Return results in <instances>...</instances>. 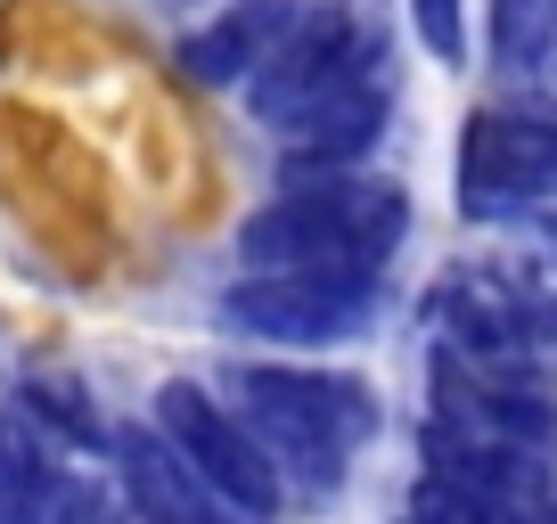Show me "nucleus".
<instances>
[{
  "instance_id": "14",
  "label": "nucleus",
  "mask_w": 557,
  "mask_h": 524,
  "mask_svg": "<svg viewBox=\"0 0 557 524\" xmlns=\"http://www.w3.org/2000/svg\"><path fill=\"white\" fill-rule=\"evenodd\" d=\"M541 246H549V254H557V213H549V222H541Z\"/></svg>"
},
{
  "instance_id": "12",
  "label": "nucleus",
  "mask_w": 557,
  "mask_h": 524,
  "mask_svg": "<svg viewBox=\"0 0 557 524\" xmlns=\"http://www.w3.org/2000/svg\"><path fill=\"white\" fill-rule=\"evenodd\" d=\"M410 34H418V50L443 58V66L468 58V17H459V0H410Z\"/></svg>"
},
{
  "instance_id": "3",
  "label": "nucleus",
  "mask_w": 557,
  "mask_h": 524,
  "mask_svg": "<svg viewBox=\"0 0 557 524\" xmlns=\"http://www.w3.org/2000/svg\"><path fill=\"white\" fill-rule=\"evenodd\" d=\"M377 90H385V34L361 9L329 0V9L287 25V41H278V50L262 58V74L246 83V107H255L262 132L296 140L320 115H336V107H352V99H377Z\"/></svg>"
},
{
  "instance_id": "8",
  "label": "nucleus",
  "mask_w": 557,
  "mask_h": 524,
  "mask_svg": "<svg viewBox=\"0 0 557 524\" xmlns=\"http://www.w3.org/2000/svg\"><path fill=\"white\" fill-rule=\"evenodd\" d=\"M115 475L132 491V524H246L222 491L197 484L157 426H115Z\"/></svg>"
},
{
  "instance_id": "2",
  "label": "nucleus",
  "mask_w": 557,
  "mask_h": 524,
  "mask_svg": "<svg viewBox=\"0 0 557 524\" xmlns=\"http://www.w3.org/2000/svg\"><path fill=\"white\" fill-rule=\"evenodd\" d=\"M238 426L262 442L278 484L336 491L345 459L377 435V394L361 377H320V369H238Z\"/></svg>"
},
{
  "instance_id": "15",
  "label": "nucleus",
  "mask_w": 557,
  "mask_h": 524,
  "mask_svg": "<svg viewBox=\"0 0 557 524\" xmlns=\"http://www.w3.org/2000/svg\"><path fill=\"white\" fill-rule=\"evenodd\" d=\"M90 524H132V516H90Z\"/></svg>"
},
{
  "instance_id": "10",
  "label": "nucleus",
  "mask_w": 557,
  "mask_h": 524,
  "mask_svg": "<svg viewBox=\"0 0 557 524\" xmlns=\"http://www.w3.org/2000/svg\"><path fill=\"white\" fill-rule=\"evenodd\" d=\"M492 66L524 90H557V0H492Z\"/></svg>"
},
{
  "instance_id": "11",
  "label": "nucleus",
  "mask_w": 557,
  "mask_h": 524,
  "mask_svg": "<svg viewBox=\"0 0 557 524\" xmlns=\"http://www.w3.org/2000/svg\"><path fill=\"white\" fill-rule=\"evenodd\" d=\"M25 402H34V410H41V419H50L66 442H115V435L99 426V410H90L83 394H74V385H58V377H41L34 394H25Z\"/></svg>"
},
{
  "instance_id": "5",
  "label": "nucleus",
  "mask_w": 557,
  "mask_h": 524,
  "mask_svg": "<svg viewBox=\"0 0 557 524\" xmlns=\"http://www.w3.org/2000/svg\"><path fill=\"white\" fill-rule=\"evenodd\" d=\"M533 205H557V99L475 107L459 140V213L508 222Z\"/></svg>"
},
{
  "instance_id": "13",
  "label": "nucleus",
  "mask_w": 557,
  "mask_h": 524,
  "mask_svg": "<svg viewBox=\"0 0 557 524\" xmlns=\"http://www.w3.org/2000/svg\"><path fill=\"white\" fill-rule=\"evenodd\" d=\"M9 467H17V451H9V435H0V500H9Z\"/></svg>"
},
{
  "instance_id": "9",
  "label": "nucleus",
  "mask_w": 557,
  "mask_h": 524,
  "mask_svg": "<svg viewBox=\"0 0 557 524\" xmlns=\"http://www.w3.org/2000/svg\"><path fill=\"white\" fill-rule=\"evenodd\" d=\"M287 25H296L287 0H238V9H222L206 34L181 41V74H189V83H238V74L255 83L262 58L287 41Z\"/></svg>"
},
{
  "instance_id": "7",
  "label": "nucleus",
  "mask_w": 557,
  "mask_h": 524,
  "mask_svg": "<svg viewBox=\"0 0 557 524\" xmlns=\"http://www.w3.org/2000/svg\"><path fill=\"white\" fill-rule=\"evenodd\" d=\"M377 287H352V279H238L222 287V328L262 336V345H345L361 336Z\"/></svg>"
},
{
  "instance_id": "4",
  "label": "nucleus",
  "mask_w": 557,
  "mask_h": 524,
  "mask_svg": "<svg viewBox=\"0 0 557 524\" xmlns=\"http://www.w3.org/2000/svg\"><path fill=\"white\" fill-rule=\"evenodd\" d=\"M443 345L459 369H484V377H517L541 385L557 369V296H533L508 271H451V279L426 296Z\"/></svg>"
},
{
  "instance_id": "1",
  "label": "nucleus",
  "mask_w": 557,
  "mask_h": 524,
  "mask_svg": "<svg viewBox=\"0 0 557 524\" xmlns=\"http://www.w3.org/2000/svg\"><path fill=\"white\" fill-rule=\"evenodd\" d=\"M410 229V197L394 180H312L287 189L238 229L246 279H352L377 287L385 254Z\"/></svg>"
},
{
  "instance_id": "6",
  "label": "nucleus",
  "mask_w": 557,
  "mask_h": 524,
  "mask_svg": "<svg viewBox=\"0 0 557 524\" xmlns=\"http://www.w3.org/2000/svg\"><path fill=\"white\" fill-rule=\"evenodd\" d=\"M157 435L173 442L181 459H189V475L206 491H222L230 508H238L246 524H262L278 500H287V484H278V467L262 459V442L238 426V410H222L206 394V385H189V377H173L157 394Z\"/></svg>"
}]
</instances>
